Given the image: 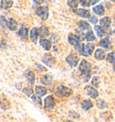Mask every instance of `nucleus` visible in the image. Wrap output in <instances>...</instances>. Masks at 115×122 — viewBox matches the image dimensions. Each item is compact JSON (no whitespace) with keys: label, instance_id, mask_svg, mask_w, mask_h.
Masks as SVG:
<instances>
[{"label":"nucleus","instance_id":"1","mask_svg":"<svg viewBox=\"0 0 115 122\" xmlns=\"http://www.w3.org/2000/svg\"><path fill=\"white\" fill-rule=\"evenodd\" d=\"M36 15L42 20H46L49 16V10L46 6H41L36 9Z\"/></svg>","mask_w":115,"mask_h":122},{"label":"nucleus","instance_id":"2","mask_svg":"<svg viewBox=\"0 0 115 122\" xmlns=\"http://www.w3.org/2000/svg\"><path fill=\"white\" fill-rule=\"evenodd\" d=\"M91 69V65L90 63L87 62L86 60H82L79 65V71H80L83 75H89Z\"/></svg>","mask_w":115,"mask_h":122},{"label":"nucleus","instance_id":"3","mask_svg":"<svg viewBox=\"0 0 115 122\" xmlns=\"http://www.w3.org/2000/svg\"><path fill=\"white\" fill-rule=\"evenodd\" d=\"M72 93V90L69 88L63 86V85H58L57 88V94H59L61 96H65V97H68L70 94Z\"/></svg>","mask_w":115,"mask_h":122},{"label":"nucleus","instance_id":"4","mask_svg":"<svg viewBox=\"0 0 115 122\" xmlns=\"http://www.w3.org/2000/svg\"><path fill=\"white\" fill-rule=\"evenodd\" d=\"M55 106V100L52 96H48L46 97V99L44 100V108L50 110V109H53Z\"/></svg>","mask_w":115,"mask_h":122},{"label":"nucleus","instance_id":"5","mask_svg":"<svg viewBox=\"0 0 115 122\" xmlns=\"http://www.w3.org/2000/svg\"><path fill=\"white\" fill-rule=\"evenodd\" d=\"M42 62L49 66H52L54 63V58L50 54H45L42 57Z\"/></svg>","mask_w":115,"mask_h":122},{"label":"nucleus","instance_id":"6","mask_svg":"<svg viewBox=\"0 0 115 122\" xmlns=\"http://www.w3.org/2000/svg\"><path fill=\"white\" fill-rule=\"evenodd\" d=\"M66 61L71 66H77V63H78V57L77 56H75V55H69V56L67 57Z\"/></svg>","mask_w":115,"mask_h":122},{"label":"nucleus","instance_id":"7","mask_svg":"<svg viewBox=\"0 0 115 122\" xmlns=\"http://www.w3.org/2000/svg\"><path fill=\"white\" fill-rule=\"evenodd\" d=\"M85 91H86V92H87V94H88L90 97L94 98V99H95V98L98 97V92L96 91L94 87L86 86V87H85Z\"/></svg>","mask_w":115,"mask_h":122},{"label":"nucleus","instance_id":"8","mask_svg":"<svg viewBox=\"0 0 115 122\" xmlns=\"http://www.w3.org/2000/svg\"><path fill=\"white\" fill-rule=\"evenodd\" d=\"M94 49V45L92 44V43H88V44L84 45V56H90V55H92Z\"/></svg>","mask_w":115,"mask_h":122},{"label":"nucleus","instance_id":"9","mask_svg":"<svg viewBox=\"0 0 115 122\" xmlns=\"http://www.w3.org/2000/svg\"><path fill=\"white\" fill-rule=\"evenodd\" d=\"M24 76L26 77L27 81L30 83V84H33L35 80V76L34 74L31 72V70H26L25 73H24Z\"/></svg>","mask_w":115,"mask_h":122},{"label":"nucleus","instance_id":"10","mask_svg":"<svg viewBox=\"0 0 115 122\" xmlns=\"http://www.w3.org/2000/svg\"><path fill=\"white\" fill-rule=\"evenodd\" d=\"M68 42L73 46H76L79 44V37H77L75 34H69L68 35Z\"/></svg>","mask_w":115,"mask_h":122},{"label":"nucleus","instance_id":"11","mask_svg":"<svg viewBox=\"0 0 115 122\" xmlns=\"http://www.w3.org/2000/svg\"><path fill=\"white\" fill-rule=\"evenodd\" d=\"M38 34H39L38 29H36V28L31 29V31H30V39L31 40V41L34 42V43L37 41V39H38Z\"/></svg>","mask_w":115,"mask_h":122},{"label":"nucleus","instance_id":"12","mask_svg":"<svg viewBox=\"0 0 115 122\" xmlns=\"http://www.w3.org/2000/svg\"><path fill=\"white\" fill-rule=\"evenodd\" d=\"M40 44L42 45V47L46 50H50V48H51V43H50V41H48L46 39H42L40 41Z\"/></svg>","mask_w":115,"mask_h":122},{"label":"nucleus","instance_id":"13","mask_svg":"<svg viewBox=\"0 0 115 122\" xmlns=\"http://www.w3.org/2000/svg\"><path fill=\"white\" fill-rule=\"evenodd\" d=\"M94 57L98 60H103V59H104V57H105V53H104V51L103 50L98 49V50H96L95 53H94Z\"/></svg>","mask_w":115,"mask_h":122},{"label":"nucleus","instance_id":"14","mask_svg":"<svg viewBox=\"0 0 115 122\" xmlns=\"http://www.w3.org/2000/svg\"><path fill=\"white\" fill-rule=\"evenodd\" d=\"M77 14L81 17H84V18H89L90 17V13L88 10L84 9V8H80L77 10Z\"/></svg>","mask_w":115,"mask_h":122},{"label":"nucleus","instance_id":"15","mask_svg":"<svg viewBox=\"0 0 115 122\" xmlns=\"http://www.w3.org/2000/svg\"><path fill=\"white\" fill-rule=\"evenodd\" d=\"M81 107L84 111H88L93 107V104L89 100H84V101H83L82 104H81Z\"/></svg>","mask_w":115,"mask_h":122},{"label":"nucleus","instance_id":"16","mask_svg":"<svg viewBox=\"0 0 115 122\" xmlns=\"http://www.w3.org/2000/svg\"><path fill=\"white\" fill-rule=\"evenodd\" d=\"M6 25H7V27L11 30H15L16 29V27H17V23H16V22L15 20L11 18V19H9L8 21H6Z\"/></svg>","mask_w":115,"mask_h":122},{"label":"nucleus","instance_id":"17","mask_svg":"<svg viewBox=\"0 0 115 122\" xmlns=\"http://www.w3.org/2000/svg\"><path fill=\"white\" fill-rule=\"evenodd\" d=\"M100 23H101V26L104 27V28H108L111 25V19L109 17H104L103 19H101Z\"/></svg>","mask_w":115,"mask_h":122},{"label":"nucleus","instance_id":"18","mask_svg":"<svg viewBox=\"0 0 115 122\" xmlns=\"http://www.w3.org/2000/svg\"><path fill=\"white\" fill-rule=\"evenodd\" d=\"M35 92L39 96H43L46 94L47 90L45 87H42V86H36L35 87Z\"/></svg>","mask_w":115,"mask_h":122},{"label":"nucleus","instance_id":"19","mask_svg":"<svg viewBox=\"0 0 115 122\" xmlns=\"http://www.w3.org/2000/svg\"><path fill=\"white\" fill-rule=\"evenodd\" d=\"M93 10H94V12L95 13L96 15H103L104 14V6L101 5L94 6V7L93 8Z\"/></svg>","mask_w":115,"mask_h":122},{"label":"nucleus","instance_id":"20","mask_svg":"<svg viewBox=\"0 0 115 122\" xmlns=\"http://www.w3.org/2000/svg\"><path fill=\"white\" fill-rule=\"evenodd\" d=\"M12 5H13V1L12 0H2L1 1V8H3V9L11 7Z\"/></svg>","mask_w":115,"mask_h":122},{"label":"nucleus","instance_id":"21","mask_svg":"<svg viewBox=\"0 0 115 122\" xmlns=\"http://www.w3.org/2000/svg\"><path fill=\"white\" fill-rule=\"evenodd\" d=\"M78 26H79V29L83 30H90V25L86 22H84V21H80L78 23Z\"/></svg>","mask_w":115,"mask_h":122},{"label":"nucleus","instance_id":"22","mask_svg":"<svg viewBox=\"0 0 115 122\" xmlns=\"http://www.w3.org/2000/svg\"><path fill=\"white\" fill-rule=\"evenodd\" d=\"M51 80H52V78L50 76H43L41 78V82L43 84H46V85H49L51 83Z\"/></svg>","mask_w":115,"mask_h":122},{"label":"nucleus","instance_id":"23","mask_svg":"<svg viewBox=\"0 0 115 122\" xmlns=\"http://www.w3.org/2000/svg\"><path fill=\"white\" fill-rule=\"evenodd\" d=\"M100 46L103 47L104 49H110L111 48V44H110V41L108 39H104L100 41Z\"/></svg>","mask_w":115,"mask_h":122},{"label":"nucleus","instance_id":"24","mask_svg":"<svg viewBox=\"0 0 115 122\" xmlns=\"http://www.w3.org/2000/svg\"><path fill=\"white\" fill-rule=\"evenodd\" d=\"M39 32H40V34L42 37H46L49 35V30H48V28L45 26H42L41 27V29L39 30Z\"/></svg>","mask_w":115,"mask_h":122},{"label":"nucleus","instance_id":"25","mask_svg":"<svg viewBox=\"0 0 115 122\" xmlns=\"http://www.w3.org/2000/svg\"><path fill=\"white\" fill-rule=\"evenodd\" d=\"M94 30H95L96 33H97V35H98L99 37H104V35H105V31L103 30V28L101 26H95Z\"/></svg>","mask_w":115,"mask_h":122},{"label":"nucleus","instance_id":"26","mask_svg":"<svg viewBox=\"0 0 115 122\" xmlns=\"http://www.w3.org/2000/svg\"><path fill=\"white\" fill-rule=\"evenodd\" d=\"M85 38H86V40H87L88 41H93L95 40V37H94V32L91 31V30H89L88 32L85 34Z\"/></svg>","mask_w":115,"mask_h":122},{"label":"nucleus","instance_id":"27","mask_svg":"<svg viewBox=\"0 0 115 122\" xmlns=\"http://www.w3.org/2000/svg\"><path fill=\"white\" fill-rule=\"evenodd\" d=\"M27 33H28V30H27L26 28L24 26L21 27V29L19 30V32H18L19 36H21V37H25L27 35Z\"/></svg>","mask_w":115,"mask_h":122},{"label":"nucleus","instance_id":"28","mask_svg":"<svg viewBox=\"0 0 115 122\" xmlns=\"http://www.w3.org/2000/svg\"><path fill=\"white\" fill-rule=\"evenodd\" d=\"M107 60L111 63V64H115V53L111 52V53L108 54L107 56Z\"/></svg>","mask_w":115,"mask_h":122},{"label":"nucleus","instance_id":"29","mask_svg":"<svg viewBox=\"0 0 115 122\" xmlns=\"http://www.w3.org/2000/svg\"><path fill=\"white\" fill-rule=\"evenodd\" d=\"M75 48H76V50L79 52V54H81V55H84V44H81V43H79V44H77Z\"/></svg>","mask_w":115,"mask_h":122},{"label":"nucleus","instance_id":"30","mask_svg":"<svg viewBox=\"0 0 115 122\" xmlns=\"http://www.w3.org/2000/svg\"><path fill=\"white\" fill-rule=\"evenodd\" d=\"M68 4L71 8H76L77 6V5H78V3H77V0H68Z\"/></svg>","mask_w":115,"mask_h":122},{"label":"nucleus","instance_id":"31","mask_svg":"<svg viewBox=\"0 0 115 122\" xmlns=\"http://www.w3.org/2000/svg\"><path fill=\"white\" fill-rule=\"evenodd\" d=\"M31 99H32V101H33L36 104H38V105H40V106H42V99H41L39 96L33 95L32 97H31Z\"/></svg>","mask_w":115,"mask_h":122},{"label":"nucleus","instance_id":"32","mask_svg":"<svg viewBox=\"0 0 115 122\" xmlns=\"http://www.w3.org/2000/svg\"><path fill=\"white\" fill-rule=\"evenodd\" d=\"M92 84L94 86H98L100 84V79L98 76H94L92 80Z\"/></svg>","mask_w":115,"mask_h":122},{"label":"nucleus","instance_id":"33","mask_svg":"<svg viewBox=\"0 0 115 122\" xmlns=\"http://www.w3.org/2000/svg\"><path fill=\"white\" fill-rule=\"evenodd\" d=\"M23 92L26 94L27 96H31L32 94V89L30 87H26L23 89Z\"/></svg>","mask_w":115,"mask_h":122},{"label":"nucleus","instance_id":"34","mask_svg":"<svg viewBox=\"0 0 115 122\" xmlns=\"http://www.w3.org/2000/svg\"><path fill=\"white\" fill-rule=\"evenodd\" d=\"M97 105H98V107L101 108V109H104V108L106 107V105H105V103H104V102L103 100H99V101L97 102Z\"/></svg>","mask_w":115,"mask_h":122},{"label":"nucleus","instance_id":"35","mask_svg":"<svg viewBox=\"0 0 115 122\" xmlns=\"http://www.w3.org/2000/svg\"><path fill=\"white\" fill-rule=\"evenodd\" d=\"M79 1H80V3H81L82 5H83L84 6H89V5H90V3H87V2H84L85 0H79Z\"/></svg>","mask_w":115,"mask_h":122},{"label":"nucleus","instance_id":"36","mask_svg":"<svg viewBox=\"0 0 115 122\" xmlns=\"http://www.w3.org/2000/svg\"><path fill=\"white\" fill-rule=\"evenodd\" d=\"M90 23H97V19H96V17H94V16H93V17H90Z\"/></svg>","mask_w":115,"mask_h":122},{"label":"nucleus","instance_id":"37","mask_svg":"<svg viewBox=\"0 0 115 122\" xmlns=\"http://www.w3.org/2000/svg\"><path fill=\"white\" fill-rule=\"evenodd\" d=\"M98 1H99V0H89V3L91 5H94V4H96Z\"/></svg>","mask_w":115,"mask_h":122},{"label":"nucleus","instance_id":"38","mask_svg":"<svg viewBox=\"0 0 115 122\" xmlns=\"http://www.w3.org/2000/svg\"><path fill=\"white\" fill-rule=\"evenodd\" d=\"M5 23V18L2 16V17H1V25H2V26H4Z\"/></svg>","mask_w":115,"mask_h":122},{"label":"nucleus","instance_id":"39","mask_svg":"<svg viewBox=\"0 0 115 122\" xmlns=\"http://www.w3.org/2000/svg\"><path fill=\"white\" fill-rule=\"evenodd\" d=\"M43 1H44V0H34L35 3H36V4H39V5L43 3Z\"/></svg>","mask_w":115,"mask_h":122},{"label":"nucleus","instance_id":"40","mask_svg":"<svg viewBox=\"0 0 115 122\" xmlns=\"http://www.w3.org/2000/svg\"><path fill=\"white\" fill-rule=\"evenodd\" d=\"M112 1H113V2H115V0H112Z\"/></svg>","mask_w":115,"mask_h":122},{"label":"nucleus","instance_id":"41","mask_svg":"<svg viewBox=\"0 0 115 122\" xmlns=\"http://www.w3.org/2000/svg\"><path fill=\"white\" fill-rule=\"evenodd\" d=\"M114 33H115V30H114Z\"/></svg>","mask_w":115,"mask_h":122},{"label":"nucleus","instance_id":"42","mask_svg":"<svg viewBox=\"0 0 115 122\" xmlns=\"http://www.w3.org/2000/svg\"><path fill=\"white\" fill-rule=\"evenodd\" d=\"M114 70H115V66H114Z\"/></svg>","mask_w":115,"mask_h":122}]
</instances>
